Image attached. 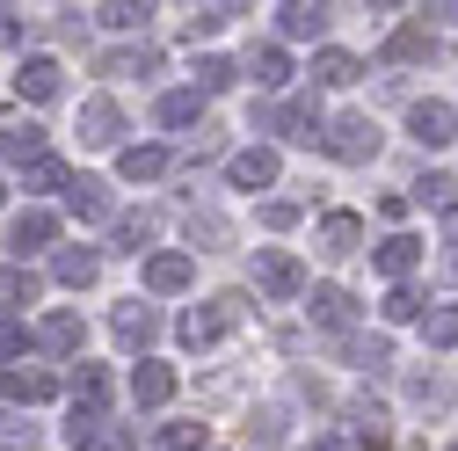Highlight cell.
<instances>
[{"instance_id":"30","label":"cell","mask_w":458,"mask_h":451,"mask_svg":"<svg viewBox=\"0 0 458 451\" xmlns=\"http://www.w3.org/2000/svg\"><path fill=\"white\" fill-rule=\"evenodd\" d=\"M73 183V167L59 160V153H37L30 167H22V190H66Z\"/></svg>"},{"instance_id":"45","label":"cell","mask_w":458,"mask_h":451,"mask_svg":"<svg viewBox=\"0 0 458 451\" xmlns=\"http://www.w3.org/2000/svg\"><path fill=\"white\" fill-rule=\"evenodd\" d=\"M0 451H30V422L15 430V422H0Z\"/></svg>"},{"instance_id":"4","label":"cell","mask_w":458,"mask_h":451,"mask_svg":"<svg viewBox=\"0 0 458 451\" xmlns=\"http://www.w3.org/2000/svg\"><path fill=\"white\" fill-rule=\"evenodd\" d=\"M276 175H284L276 146H241L233 160H225V183H233V190H269Z\"/></svg>"},{"instance_id":"29","label":"cell","mask_w":458,"mask_h":451,"mask_svg":"<svg viewBox=\"0 0 458 451\" xmlns=\"http://www.w3.org/2000/svg\"><path fill=\"white\" fill-rule=\"evenodd\" d=\"M415 204H429L437 218H458V175H422L415 183Z\"/></svg>"},{"instance_id":"25","label":"cell","mask_w":458,"mask_h":451,"mask_svg":"<svg viewBox=\"0 0 458 451\" xmlns=\"http://www.w3.org/2000/svg\"><path fill=\"white\" fill-rule=\"evenodd\" d=\"M248 73H255V88H284V81H292V51H284V44L248 51Z\"/></svg>"},{"instance_id":"50","label":"cell","mask_w":458,"mask_h":451,"mask_svg":"<svg viewBox=\"0 0 458 451\" xmlns=\"http://www.w3.org/2000/svg\"><path fill=\"white\" fill-rule=\"evenodd\" d=\"M451 451H458V444H451Z\"/></svg>"},{"instance_id":"33","label":"cell","mask_w":458,"mask_h":451,"mask_svg":"<svg viewBox=\"0 0 458 451\" xmlns=\"http://www.w3.org/2000/svg\"><path fill=\"white\" fill-rule=\"evenodd\" d=\"M233 81H241L233 59H218V51H204V59H197V95H225Z\"/></svg>"},{"instance_id":"47","label":"cell","mask_w":458,"mask_h":451,"mask_svg":"<svg viewBox=\"0 0 458 451\" xmlns=\"http://www.w3.org/2000/svg\"><path fill=\"white\" fill-rule=\"evenodd\" d=\"M444 269H451V285H458V241H444Z\"/></svg>"},{"instance_id":"48","label":"cell","mask_w":458,"mask_h":451,"mask_svg":"<svg viewBox=\"0 0 458 451\" xmlns=\"http://www.w3.org/2000/svg\"><path fill=\"white\" fill-rule=\"evenodd\" d=\"M313 451H342V444H335V437H313Z\"/></svg>"},{"instance_id":"10","label":"cell","mask_w":458,"mask_h":451,"mask_svg":"<svg viewBox=\"0 0 458 451\" xmlns=\"http://www.w3.org/2000/svg\"><path fill=\"white\" fill-rule=\"evenodd\" d=\"M66 444H73V451H131V437H124L117 422H102V415H73Z\"/></svg>"},{"instance_id":"1","label":"cell","mask_w":458,"mask_h":451,"mask_svg":"<svg viewBox=\"0 0 458 451\" xmlns=\"http://www.w3.org/2000/svg\"><path fill=\"white\" fill-rule=\"evenodd\" d=\"M248 320V292H218V299H204V306H190L182 313V343L190 350H211L225 328H241Z\"/></svg>"},{"instance_id":"3","label":"cell","mask_w":458,"mask_h":451,"mask_svg":"<svg viewBox=\"0 0 458 451\" xmlns=\"http://www.w3.org/2000/svg\"><path fill=\"white\" fill-rule=\"evenodd\" d=\"M255 285H262L269 299H299V292H306V269H299V255L262 248V255H255Z\"/></svg>"},{"instance_id":"17","label":"cell","mask_w":458,"mask_h":451,"mask_svg":"<svg viewBox=\"0 0 458 451\" xmlns=\"http://www.w3.org/2000/svg\"><path fill=\"white\" fill-rule=\"evenodd\" d=\"M95 269H102V255H95V248H59V255H51V277H59V285H73V292H88V285H95Z\"/></svg>"},{"instance_id":"35","label":"cell","mask_w":458,"mask_h":451,"mask_svg":"<svg viewBox=\"0 0 458 451\" xmlns=\"http://www.w3.org/2000/svg\"><path fill=\"white\" fill-rule=\"evenodd\" d=\"M153 234H160V218H153V211H124V218H117V248H131V255H139Z\"/></svg>"},{"instance_id":"32","label":"cell","mask_w":458,"mask_h":451,"mask_svg":"<svg viewBox=\"0 0 458 451\" xmlns=\"http://www.w3.org/2000/svg\"><path fill=\"white\" fill-rule=\"evenodd\" d=\"M37 153H44V132L37 124H8V132H0V160H22L30 167Z\"/></svg>"},{"instance_id":"12","label":"cell","mask_w":458,"mask_h":451,"mask_svg":"<svg viewBox=\"0 0 458 451\" xmlns=\"http://www.w3.org/2000/svg\"><path fill=\"white\" fill-rule=\"evenodd\" d=\"M0 401H59V379L37 371V364L30 371L15 364V371H0Z\"/></svg>"},{"instance_id":"7","label":"cell","mask_w":458,"mask_h":451,"mask_svg":"<svg viewBox=\"0 0 458 451\" xmlns=\"http://www.w3.org/2000/svg\"><path fill=\"white\" fill-rule=\"evenodd\" d=\"M59 88H66V66H59V59H44V51L22 59V73H15V95H22V102H51Z\"/></svg>"},{"instance_id":"11","label":"cell","mask_w":458,"mask_h":451,"mask_svg":"<svg viewBox=\"0 0 458 451\" xmlns=\"http://www.w3.org/2000/svg\"><path fill=\"white\" fill-rule=\"evenodd\" d=\"M167 167H175L167 146H124V153H117V175H124V183H160Z\"/></svg>"},{"instance_id":"42","label":"cell","mask_w":458,"mask_h":451,"mask_svg":"<svg viewBox=\"0 0 458 451\" xmlns=\"http://www.w3.org/2000/svg\"><path fill=\"white\" fill-rule=\"evenodd\" d=\"M22 350H30V328L22 320H0V364H15Z\"/></svg>"},{"instance_id":"43","label":"cell","mask_w":458,"mask_h":451,"mask_svg":"<svg viewBox=\"0 0 458 451\" xmlns=\"http://www.w3.org/2000/svg\"><path fill=\"white\" fill-rule=\"evenodd\" d=\"M350 357H357L364 371H386V364H393V350H386V335H371V343H350Z\"/></svg>"},{"instance_id":"2","label":"cell","mask_w":458,"mask_h":451,"mask_svg":"<svg viewBox=\"0 0 458 451\" xmlns=\"http://www.w3.org/2000/svg\"><path fill=\"white\" fill-rule=\"evenodd\" d=\"M320 146L335 153V160H350V167H364V160H378V124L371 117H335V124H320Z\"/></svg>"},{"instance_id":"49","label":"cell","mask_w":458,"mask_h":451,"mask_svg":"<svg viewBox=\"0 0 458 451\" xmlns=\"http://www.w3.org/2000/svg\"><path fill=\"white\" fill-rule=\"evenodd\" d=\"M0 197H8V183H0Z\"/></svg>"},{"instance_id":"36","label":"cell","mask_w":458,"mask_h":451,"mask_svg":"<svg viewBox=\"0 0 458 451\" xmlns=\"http://www.w3.org/2000/svg\"><path fill=\"white\" fill-rule=\"evenodd\" d=\"M153 66H160V51H146V44H139V51H102V73H139V81H146Z\"/></svg>"},{"instance_id":"20","label":"cell","mask_w":458,"mask_h":451,"mask_svg":"<svg viewBox=\"0 0 458 451\" xmlns=\"http://www.w3.org/2000/svg\"><path fill=\"white\" fill-rule=\"evenodd\" d=\"M313 320L342 335V328H350V320H357V299H350V292H342V285H313Z\"/></svg>"},{"instance_id":"27","label":"cell","mask_w":458,"mask_h":451,"mask_svg":"<svg viewBox=\"0 0 458 451\" xmlns=\"http://www.w3.org/2000/svg\"><path fill=\"white\" fill-rule=\"evenodd\" d=\"M160 124H167V132H182V124H204V95H197V88H175V95H160Z\"/></svg>"},{"instance_id":"26","label":"cell","mask_w":458,"mask_h":451,"mask_svg":"<svg viewBox=\"0 0 458 451\" xmlns=\"http://www.w3.org/2000/svg\"><path fill=\"white\" fill-rule=\"evenodd\" d=\"M276 30L284 37H320L327 30V8H320V0H292V8H276Z\"/></svg>"},{"instance_id":"5","label":"cell","mask_w":458,"mask_h":451,"mask_svg":"<svg viewBox=\"0 0 458 451\" xmlns=\"http://www.w3.org/2000/svg\"><path fill=\"white\" fill-rule=\"evenodd\" d=\"M313 241H320V255H327V262H350V255L364 248V218H357V211H327Z\"/></svg>"},{"instance_id":"6","label":"cell","mask_w":458,"mask_h":451,"mask_svg":"<svg viewBox=\"0 0 458 451\" xmlns=\"http://www.w3.org/2000/svg\"><path fill=\"white\" fill-rule=\"evenodd\" d=\"M124 139V109L109 95H88L81 102V146H117Z\"/></svg>"},{"instance_id":"41","label":"cell","mask_w":458,"mask_h":451,"mask_svg":"<svg viewBox=\"0 0 458 451\" xmlns=\"http://www.w3.org/2000/svg\"><path fill=\"white\" fill-rule=\"evenodd\" d=\"M408 393H415V408H429V415L451 408V386H444V379H408Z\"/></svg>"},{"instance_id":"16","label":"cell","mask_w":458,"mask_h":451,"mask_svg":"<svg viewBox=\"0 0 458 451\" xmlns=\"http://www.w3.org/2000/svg\"><path fill=\"white\" fill-rule=\"evenodd\" d=\"M131 401H139V408H160V401H175V371L146 357V364L131 371Z\"/></svg>"},{"instance_id":"18","label":"cell","mask_w":458,"mask_h":451,"mask_svg":"<svg viewBox=\"0 0 458 451\" xmlns=\"http://www.w3.org/2000/svg\"><path fill=\"white\" fill-rule=\"evenodd\" d=\"M66 211L88 218V226H102V218H109V190H102L95 175H73V183H66Z\"/></svg>"},{"instance_id":"44","label":"cell","mask_w":458,"mask_h":451,"mask_svg":"<svg viewBox=\"0 0 458 451\" xmlns=\"http://www.w3.org/2000/svg\"><path fill=\"white\" fill-rule=\"evenodd\" d=\"M262 226H276V234H284V226H299V204H284V197L262 204Z\"/></svg>"},{"instance_id":"46","label":"cell","mask_w":458,"mask_h":451,"mask_svg":"<svg viewBox=\"0 0 458 451\" xmlns=\"http://www.w3.org/2000/svg\"><path fill=\"white\" fill-rule=\"evenodd\" d=\"M0 44H22V15L15 8H0Z\"/></svg>"},{"instance_id":"9","label":"cell","mask_w":458,"mask_h":451,"mask_svg":"<svg viewBox=\"0 0 458 451\" xmlns=\"http://www.w3.org/2000/svg\"><path fill=\"white\" fill-rule=\"evenodd\" d=\"M408 132H415L422 146H451V139H458L451 102H415V109H408Z\"/></svg>"},{"instance_id":"39","label":"cell","mask_w":458,"mask_h":451,"mask_svg":"<svg viewBox=\"0 0 458 451\" xmlns=\"http://www.w3.org/2000/svg\"><path fill=\"white\" fill-rule=\"evenodd\" d=\"M378 313H386V320H422V292H415V285H393Z\"/></svg>"},{"instance_id":"38","label":"cell","mask_w":458,"mask_h":451,"mask_svg":"<svg viewBox=\"0 0 458 451\" xmlns=\"http://www.w3.org/2000/svg\"><path fill=\"white\" fill-rule=\"evenodd\" d=\"M146 15H153V8H131V0H109V8H95L102 30H146Z\"/></svg>"},{"instance_id":"22","label":"cell","mask_w":458,"mask_h":451,"mask_svg":"<svg viewBox=\"0 0 458 451\" xmlns=\"http://www.w3.org/2000/svg\"><path fill=\"white\" fill-rule=\"evenodd\" d=\"M81 335H88V328H81V313H73V306H59V313H44V328L30 335V343H44V350H81Z\"/></svg>"},{"instance_id":"34","label":"cell","mask_w":458,"mask_h":451,"mask_svg":"<svg viewBox=\"0 0 458 451\" xmlns=\"http://www.w3.org/2000/svg\"><path fill=\"white\" fill-rule=\"evenodd\" d=\"M422 343H429V350H458V306L422 313Z\"/></svg>"},{"instance_id":"31","label":"cell","mask_w":458,"mask_h":451,"mask_svg":"<svg viewBox=\"0 0 458 451\" xmlns=\"http://www.w3.org/2000/svg\"><path fill=\"white\" fill-rule=\"evenodd\" d=\"M364 66H357V51H320V59H313V81L320 88H350Z\"/></svg>"},{"instance_id":"21","label":"cell","mask_w":458,"mask_h":451,"mask_svg":"<svg viewBox=\"0 0 458 451\" xmlns=\"http://www.w3.org/2000/svg\"><path fill=\"white\" fill-rule=\"evenodd\" d=\"M109 408V371L102 364H81L73 371V415H102Z\"/></svg>"},{"instance_id":"28","label":"cell","mask_w":458,"mask_h":451,"mask_svg":"<svg viewBox=\"0 0 458 451\" xmlns=\"http://www.w3.org/2000/svg\"><path fill=\"white\" fill-rule=\"evenodd\" d=\"M37 292H44V285H37V269H22V262H8V269H0V306H8V313H22Z\"/></svg>"},{"instance_id":"13","label":"cell","mask_w":458,"mask_h":451,"mask_svg":"<svg viewBox=\"0 0 458 451\" xmlns=\"http://www.w3.org/2000/svg\"><path fill=\"white\" fill-rule=\"evenodd\" d=\"M262 124H269V132H284V139H299V146H313V139H320V117H313V102H276Z\"/></svg>"},{"instance_id":"19","label":"cell","mask_w":458,"mask_h":451,"mask_svg":"<svg viewBox=\"0 0 458 451\" xmlns=\"http://www.w3.org/2000/svg\"><path fill=\"white\" fill-rule=\"evenodd\" d=\"M109 328H117V343H131V350H146L153 335H160V313L131 299V306H117V320H109Z\"/></svg>"},{"instance_id":"8","label":"cell","mask_w":458,"mask_h":451,"mask_svg":"<svg viewBox=\"0 0 458 451\" xmlns=\"http://www.w3.org/2000/svg\"><path fill=\"white\" fill-rule=\"evenodd\" d=\"M190 277H197V262H190L182 248H160V255H146V292H160V299H167V292H182Z\"/></svg>"},{"instance_id":"14","label":"cell","mask_w":458,"mask_h":451,"mask_svg":"<svg viewBox=\"0 0 458 451\" xmlns=\"http://www.w3.org/2000/svg\"><path fill=\"white\" fill-rule=\"evenodd\" d=\"M51 241H59V218H51V211H22V218L8 226V248H15V255H37V248H51Z\"/></svg>"},{"instance_id":"40","label":"cell","mask_w":458,"mask_h":451,"mask_svg":"<svg viewBox=\"0 0 458 451\" xmlns=\"http://www.w3.org/2000/svg\"><path fill=\"white\" fill-rule=\"evenodd\" d=\"M190 241H204V248H225V218H218V211H197V204H190Z\"/></svg>"},{"instance_id":"37","label":"cell","mask_w":458,"mask_h":451,"mask_svg":"<svg viewBox=\"0 0 458 451\" xmlns=\"http://www.w3.org/2000/svg\"><path fill=\"white\" fill-rule=\"evenodd\" d=\"M204 444H211L204 422H167V430H160V451H204Z\"/></svg>"},{"instance_id":"23","label":"cell","mask_w":458,"mask_h":451,"mask_svg":"<svg viewBox=\"0 0 458 451\" xmlns=\"http://www.w3.org/2000/svg\"><path fill=\"white\" fill-rule=\"evenodd\" d=\"M415 262H422V241H415V234H393V241L378 248V269L393 277V285H408V277H415Z\"/></svg>"},{"instance_id":"24","label":"cell","mask_w":458,"mask_h":451,"mask_svg":"<svg viewBox=\"0 0 458 451\" xmlns=\"http://www.w3.org/2000/svg\"><path fill=\"white\" fill-rule=\"evenodd\" d=\"M350 422H357V451H386L393 430H386V408L378 401H350Z\"/></svg>"},{"instance_id":"15","label":"cell","mask_w":458,"mask_h":451,"mask_svg":"<svg viewBox=\"0 0 458 451\" xmlns=\"http://www.w3.org/2000/svg\"><path fill=\"white\" fill-rule=\"evenodd\" d=\"M429 51H437L429 22H400V30L386 37V59H393V66H415V59H429Z\"/></svg>"}]
</instances>
